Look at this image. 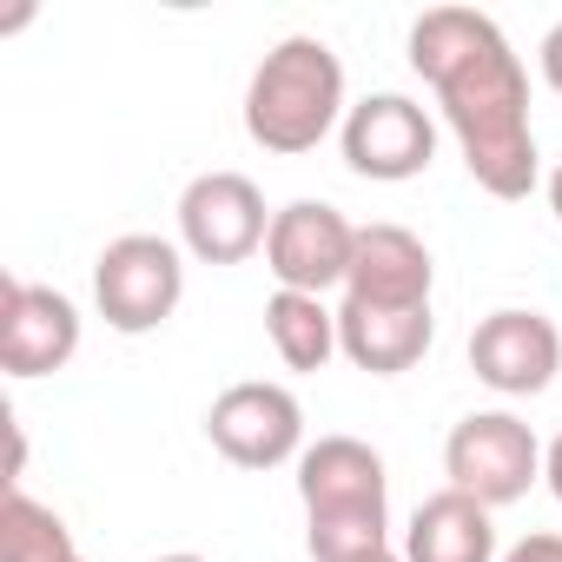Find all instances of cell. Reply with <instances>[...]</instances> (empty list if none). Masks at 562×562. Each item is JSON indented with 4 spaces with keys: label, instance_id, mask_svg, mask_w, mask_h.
<instances>
[{
    "label": "cell",
    "instance_id": "cell-1",
    "mask_svg": "<svg viewBox=\"0 0 562 562\" xmlns=\"http://www.w3.org/2000/svg\"><path fill=\"white\" fill-rule=\"evenodd\" d=\"M411 74L437 93L443 126L470 179L490 199H529L536 186V126H529V74L503 27L476 8H430L411 27Z\"/></svg>",
    "mask_w": 562,
    "mask_h": 562
},
{
    "label": "cell",
    "instance_id": "cell-2",
    "mask_svg": "<svg viewBox=\"0 0 562 562\" xmlns=\"http://www.w3.org/2000/svg\"><path fill=\"white\" fill-rule=\"evenodd\" d=\"M345 113V60L318 34H285L245 80V133L278 159L318 153Z\"/></svg>",
    "mask_w": 562,
    "mask_h": 562
},
{
    "label": "cell",
    "instance_id": "cell-3",
    "mask_svg": "<svg viewBox=\"0 0 562 562\" xmlns=\"http://www.w3.org/2000/svg\"><path fill=\"white\" fill-rule=\"evenodd\" d=\"M186 299V245L159 232H126L93 258V305L120 338L159 331Z\"/></svg>",
    "mask_w": 562,
    "mask_h": 562
},
{
    "label": "cell",
    "instance_id": "cell-4",
    "mask_svg": "<svg viewBox=\"0 0 562 562\" xmlns=\"http://www.w3.org/2000/svg\"><path fill=\"white\" fill-rule=\"evenodd\" d=\"M443 476L450 490L476 496L483 509H503L542 483V443L516 411H470L443 437Z\"/></svg>",
    "mask_w": 562,
    "mask_h": 562
},
{
    "label": "cell",
    "instance_id": "cell-5",
    "mask_svg": "<svg viewBox=\"0 0 562 562\" xmlns=\"http://www.w3.org/2000/svg\"><path fill=\"white\" fill-rule=\"evenodd\" d=\"M205 437L225 463L238 470H278V463H299L305 457V404L285 384H225L205 411Z\"/></svg>",
    "mask_w": 562,
    "mask_h": 562
},
{
    "label": "cell",
    "instance_id": "cell-6",
    "mask_svg": "<svg viewBox=\"0 0 562 562\" xmlns=\"http://www.w3.org/2000/svg\"><path fill=\"white\" fill-rule=\"evenodd\" d=\"M351 251H358V225L331 199H292V205L271 212L265 271L278 278V292H312V299H325L331 285H345V278H351Z\"/></svg>",
    "mask_w": 562,
    "mask_h": 562
},
{
    "label": "cell",
    "instance_id": "cell-7",
    "mask_svg": "<svg viewBox=\"0 0 562 562\" xmlns=\"http://www.w3.org/2000/svg\"><path fill=\"white\" fill-rule=\"evenodd\" d=\"M345 166L371 186H404L417 172H430L437 159V120L411 100V93H371L345 113L338 126Z\"/></svg>",
    "mask_w": 562,
    "mask_h": 562
},
{
    "label": "cell",
    "instance_id": "cell-8",
    "mask_svg": "<svg viewBox=\"0 0 562 562\" xmlns=\"http://www.w3.org/2000/svg\"><path fill=\"white\" fill-rule=\"evenodd\" d=\"M271 238V212L265 192L245 172H199L179 192V245L199 265H245L251 251H265Z\"/></svg>",
    "mask_w": 562,
    "mask_h": 562
},
{
    "label": "cell",
    "instance_id": "cell-9",
    "mask_svg": "<svg viewBox=\"0 0 562 562\" xmlns=\"http://www.w3.org/2000/svg\"><path fill=\"white\" fill-rule=\"evenodd\" d=\"M80 351V305L54 285H27V278H0V371L8 378H54Z\"/></svg>",
    "mask_w": 562,
    "mask_h": 562
},
{
    "label": "cell",
    "instance_id": "cell-10",
    "mask_svg": "<svg viewBox=\"0 0 562 562\" xmlns=\"http://www.w3.org/2000/svg\"><path fill=\"white\" fill-rule=\"evenodd\" d=\"M470 371L496 397H542L562 371V331L542 312H490L470 331Z\"/></svg>",
    "mask_w": 562,
    "mask_h": 562
},
{
    "label": "cell",
    "instance_id": "cell-11",
    "mask_svg": "<svg viewBox=\"0 0 562 562\" xmlns=\"http://www.w3.org/2000/svg\"><path fill=\"white\" fill-rule=\"evenodd\" d=\"M299 503H305V516L391 509L384 457L364 437H318V443H305V457H299Z\"/></svg>",
    "mask_w": 562,
    "mask_h": 562
},
{
    "label": "cell",
    "instance_id": "cell-12",
    "mask_svg": "<svg viewBox=\"0 0 562 562\" xmlns=\"http://www.w3.org/2000/svg\"><path fill=\"white\" fill-rule=\"evenodd\" d=\"M430 285H437V265L411 225H391V218L358 225L345 299H358V305H430Z\"/></svg>",
    "mask_w": 562,
    "mask_h": 562
},
{
    "label": "cell",
    "instance_id": "cell-13",
    "mask_svg": "<svg viewBox=\"0 0 562 562\" xmlns=\"http://www.w3.org/2000/svg\"><path fill=\"white\" fill-rule=\"evenodd\" d=\"M430 338H437L430 305H358V299L338 305V351L358 371H371V378L417 371L424 351H430Z\"/></svg>",
    "mask_w": 562,
    "mask_h": 562
},
{
    "label": "cell",
    "instance_id": "cell-14",
    "mask_svg": "<svg viewBox=\"0 0 562 562\" xmlns=\"http://www.w3.org/2000/svg\"><path fill=\"white\" fill-rule=\"evenodd\" d=\"M404 562H503L496 555V509H483L463 490H437L404 522Z\"/></svg>",
    "mask_w": 562,
    "mask_h": 562
},
{
    "label": "cell",
    "instance_id": "cell-15",
    "mask_svg": "<svg viewBox=\"0 0 562 562\" xmlns=\"http://www.w3.org/2000/svg\"><path fill=\"white\" fill-rule=\"evenodd\" d=\"M265 338L285 371H325L338 358V312L312 292H271L265 299Z\"/></svg>",
    "mask_w": 562,
    "mask_h": 562
},
{
    "label": "cell",
    "instance_id": "cell-16",
    "mask_svg": "<svg viewBox=\"0 0 562 562\" xmlns=\"http://www.w3.org/2000/svg\"><path fill=\"white\" fill-rule=\"evenodd\" d=\"M74 529L60 509L34 503L27 490H8L0 503V562H74Z\"/></svg>",
    "mask_w": 562,
    "mask_h": 562
},
{
    "label": "cell",
    "instance_id": "cell-17",
    "mask_svg": "<svg viewBox=\"0 0 562 562\" xmlns=\"http://www.w3.org/2000/svg\"><path fill=\"white\" fill-rule=\"evenodd\" d=\"M305 549H312V562H371V555L391 549V509L305 516Z\"/></svg>",
    "mask_w": 562,
    "mask_h": 562
},
{
    "label": "cell",
    "instance_id": "cell-18",
    "mask_svg": "<svg viewBox=\"0 0 562 562\" xmlns=\"http://www.w3.org/2000/svg\"><path fill=\"white\" fill-rule=\"evenodd\" d=\"M503 562H562V536H522L503 549Z\"/></svg>",
    "mask_w": 562,
    "mask_h": 562
},
{
    "label": "cell",
    "instance_id": "cell-19",
    "mask_svg": "<svg viewBox=\"0 0 562 562\" xmlns=\"http://www.w3.org/2000/svg\"><path fill=\"white\" fill-rule=\"evenodd\" d=\"M536 60H542V80H549V93H562V21H555V27L542 34Z\"/></svg>",
    "mask_w": 562,
    "mask_h": 562
},
{
    "label": "cell",
    "instance_id": "cell-20",
    "mask_svg": "<svg viewBox=\"0 0 562 562\" xmlns=\"http://www.w3.org/2000/svg\"><path fill=\"white\" fill-rule=\"evenodd\" d=\"M542 483H549V496L562 503V430H555V443L542 450Z\"/></svg>",
    "mask_w": 562,
    "mask_h": 562
},
{
    "label": "cell",
    "instance_id": "cell-21",
    "mask_svg": "<svg viewBox=\"0 0 562 562\" xmlns=\"http://www.w3.org/2000/svg\"><path fill=\"white\" fill-rule=\"evenodd\" d=\"M549 212H555V218H562V166H555V172H549Z\"/></svg>",
    "mask_w": 562,
    "mask_h": 562
},
{
    "label": "cell",
    "instance_id": "cell-22",
    "mask_svg": "<svg viewBox=\"0 0 562 562\" xmlns=\"http://www.w3.org/2000/svg\"><path fill=\"white\" fill-rule=\"evenodd\" d=\"M153 562H205V555H186V549H179V555H153Z\"/></svg>",
    "mask_w": 562,
    "mask_h": 562
},
{
    "label": "cell",
    "instance_id": "cell-23",
    "mask_svg": "<svg viewBox=\"0 0 562 562\" xmlns=\"http://www.w3.org/2000/svg\"><path fill=\"white\" fill-rule=\"evenodd\" d=\"M371 562H404V555H397V549H384V555H371Z\"/></svg>",
    "mask_w": 562,
    "mask_h": 562
},
{
    "label": "cell",
    "instance_id": "cell-24",
    "mask_svg": "<svg viewBox=\"0 0 562 562\" xmlns=\"http://www.w3.org/2000/svg\"><path fill=\"white\" fill-rule=\"evenodd\" d=\"M74 562H87V555H74Z\"/></svg>",
    "mask_w": 562,
    "mask_h": 562
}]
</instances>
